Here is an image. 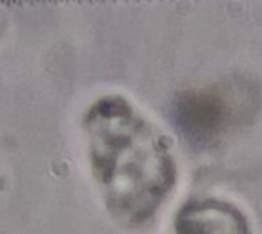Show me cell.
<instances>
[{
    "label": "cell",
    "mask_w": 262,
    "mask_h": 234,
    "mask_svg": "<svg viewBox=\"0 0 262 234\" xmlns=\"http://www.w3.org/2000/svg\"><path fill=\"white\" fill-rule=\"evenodd\" d=\"M49 2H52V0H49Z\"/></svg>",
    "instance_id": "277c9868"
},
{
    "label": "cell",
    "mask_w": 262,
    "mask_h": 234,
    "mask_svg": "<svg viewBox=\"0 0 262 234\" xmlns=\"http://www.w3.org/2000/svg\"><path fill=\"white\" fill-rule=\"evenodd\" d=\"M178 234H250L246 218L233 205L206 201L189 204L177 221Z\"/></svg>",
    "instance_id": "6da1fadb"
},
{
    "label": "cell",
    "mask_w": 262,
    "mask_h": 234,
    "mask_svg": "<svg viewBox=\"0 0 262 234\" xmlns=\"http://www.w3.org/2000/svg\"><path fill=\"white\" fill-rule=\"evenodd\" d=\"M15 2H17V0H11V3H15Z\"/></svg>",
    "instance_id": "7a4b0ae2"
},
{
    "label": "cell",
    "mask_w": 262,
    "mask_h": 234,
    "mask_svg": "<svg viewBox=\"0 0 262 234\" xmlns=\"http://www.w3.org/2000/svg\"><path fill=\"white\" fill-rule=\"evenodd\" d=\"M0 3H2V0H0Z\"/></svg>",
    "instance_id": "3957f363"
}]
</instances>
